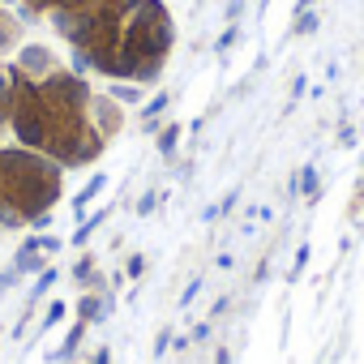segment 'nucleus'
I'll return each instance as SVG.
<instances>
[{"mask_svg": "<svg viewBox=\"0 0 364 364\" xmlns=\"http://www.w3.org/2000/svg\"><path fill=\"white\" fill-rule=\"evenodd\" d=\"M313 26H317V14H304V18H300V26H296V31H300V35H309V31H313Z\"/></svg>", "mask_w": 364, "mask_h": 364, "instance_id": "f257e3e1", "label": "nucleus"}]
</instances>
